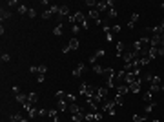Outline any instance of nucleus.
I'll list each match as a JSON object with an SVG mask.
<instances>
[{
	"instance_id": "6e6552de",
	"label": "nucleus",
	"mask_w": 164,
	"mask_h": 122,
	"mask_svg": "<svg viewBox=\"0 0 164 122\" xmlns=\"http://www.w3.org/2000/svg\"><path fill=\"white\" fill-rule=\"evenodd\" d=\"M88 18H91V20L98 22V20H100V13H98L97 9H89V11H88Z\"/></svg>"
},
{
	"instance_id": "2eb2a0df",
	"label": "nucleus",
	"mask_w": 164,
	"mask_h": 122,
	"mask_svg": "<svg viewBox=\"0 0 164 122\" xmlns=\"http://www.w3.org/2000/svg\"><path fill=\"white\" fill-rule=\"evenodd\" d=\"M68 106H69V104H68L66 100H57V109L60 111V113H64V111L68 109Z\"/></svg>"
},
{
	"instance_id": "c03bdc74",
	"label": "nucleus",
	"mask_w": 164,
	"mask_h": 122,
	"mask_svg": "<svg viewBox=\"0 0 164 122\" xmlns=\"http://www.w3.org/2000/svg\"><path fill=\"white\" fill-rule=\"evenodd\" d=\"M49 122H55V120H49Z\"/></svg>"
},
{
	"instance_id": "4468645a",
	"label": "nucleus",
	"mask_w": 164,
	"mask_h": 122,
	"mask_svg": "<svg viewBox=\"0 0 164 122\" xmlns=\"http://www.w3.org/2000/svg\"><path fill=\"white\" fill-rule=\"evenodd\" d=\"M58 113H60V111L58 109H49V113H48V117L51 120H55V122H60V119H58Z\"/></svg>"
},
{
	"instance_id": "39448f33",
	"label": "nucleus",
	"mask_w": 164,
	"mask_h": 122,
	"mask_svg": "<svg viewBox=\"0 0 164 122\" xmlns=\"http://www.w3.org/2000/svg\"><path fill=\"white\" fill-rule=\"evenodd\" d=\"M84 73H86V64H77V67L73 69V77H77V79H82Z\"/></svg>"
},
{
	"instance_id": "79ce46f5",
	"label": "nucleus",
	"mask_w": 164,
	"mask_h": 122,
	"mask_svg": "<svg viewBox=\"0 0 164 122\" xmlns=\"http://www.w3.org/2000/svg\"><path fill=\"white\" fill-rule=\"evenodd\" d=\"M161 91H164V84H162V86H161Z\"/></svg>"
},
{
	"instance_id": "cd10ccee",
	"label": "nucleus",
	"mask_w": 164,
	"mask_h": 122,
	"mask_svg": "<svg viewBox=\"0 0 164 122\" xmlns=\"http://www.w3.org/2000/svg\"><path fill=\"white\" fill-rule=\"evenodd\" d=\"M109 33H111V35H117V33H120V26H118V24L111 26V27H109Z\"/></svg>"
},
{
	"instance_id": "6ab92c4d",
	"label": "nucleus",
	"mask_w": 164,
	"mask_h": 122,
	"mask_svg": "<svg viewBox=\"0 0 164 122\" xmlns=\"http://www.w3.org/2000/svg\"><path fill=\"white\" fill-rule=\"evenodd\" d=\"M68 111H69L71 115H75V113H78V111H80V106H78L77 102H75V104H69V106H68Z\"/></svg>"
},
{
	"instance_id": "a19ab883",
	"label": "nucleus",
	"mask_w": 164,
	"mask_h": 122,
	"mask_svg": "<svg viewBox=\"0 0 164 122\" xmlns=\"http://www.w3.org/2000/svg\"><path fill=\"white\" fill-rule=\"evenodd\" d=\"M71 49H69V46H66V47H62V53H69Z\"/></svg>"
},
{
	"instance_id": "c756f323",
	"label": "nucleus",
	"mask_w": 164,
	"mask_h": 122,
	"mask_svg": "<svg viewBox=\"0 0 164 122\" xmlns=\"http://www.w3.org/2000/svg\"><path fill=\"white\" fill-rule=\"evenodd\" d=\"M66 99V93H64V91H57V93H55V100H64Z\"/></svg>"
},
{
	"instance_id": "a211bd4d",
	"label": "nucleus",
	"mask_w": 164,
	"mask_h": 122,
	"mask_svg": "<svg viewBox=\"0 0 164 122\" xmlns=\"http://www.w3.org/2000/svg\"><path fill=\"white\" fill-rule=\"evenodd\" d=\"M133 120H135V122H146L148 115L146 113H135V115H133Z\"/></svg>"
},
{
	"instance_id": "58836bf2",
	"label": "nucleus",
	"mask_w": 164,
	"mask_h": 122,
	"mask_svg": "<svg viewBox=\"0 0 164 122\" xmlns=\"http://www.w3.org/2000/svg\"><path fill=\"white\" fill-rule=\"evenodd\" d=\"M9 60H11V57H9L7 53H4V55H2V62H9Z\"/></svg>"
},
{
	"instance_id": "473e14b6",
	"label": "nucleus",
	"mask_w": 164,
	"mask_h": 122,
	"mask_svg": "<svg viewBox=\"0 0 164 122\" xmlns=\"http://www.w3.org/2000/svg\"><path fill=\"white\" fill-rule=\"evenodd\" d=\"M46 73H48V66L46 64L38 66V75H46Z\"/></svg>"
},
{
	"instance_id": "0eeeda50",
	"label": "nucleus",
	"mask_w": 164,
	"mask_h": 122,
	"mask_svg": "<svg viewBox=\"0 0 164 122\" xmlns=\"http://www.w3.org/2000/svg\"><path fill=\"white\" fill-rule=\"evenodd\" d=\"M73 17H75V24H78V26L86 22V15H84L82 11H75V13H73Z\"/></svg>"
},
{
	"instance_id": "f3484780",
	"label": "nucleus",
	"mask_w": 164,
	"mask_h": 122,
	"mask_svg": "<svg viewBox=\"0 0 164 122\" xmlns=\"http://www.w3.org/2000/svg\"><path fill=\"white\" fill-rule=\"evenodd\" d=\"M111 100L115 102V106H117V108H122V106H124V97H122V95H115Z\"/></svg>"
},
{
	"instance_id": "9d476101",
	"label": "nucleus",
	"mask_w": 164,
	"mask_h": 122,
	"mask_svg": "<svg viewBox=\"0 0 164 122\" xmlns=\"http://www.w3.org/2000/svg\"><path fill=\"white\" fill-rule=\"evenodd\" d=\"M0 18H2V22H4V20H9V18H11V11H9L7 7L2 6V11H0Z\"/></svg>"
},
{
	"instance_id": "bb28decb",
	"label": "nucleus",
	"mask_w": 164,
	"mask_h": 122,
	"mask_svg": "<svg viewBox=\"0 0 164 122\" xmlns=\"http://www.w3.org/2000/svg\"><path fill=\"white\" fill-rule=\"evenodd\" d=\"M27 6H24V4H18V15H27Z\"/></svg>"
},
{
	"instance_id": "412c9836",
	"label": "nucleus",
	"mask_w": 164,
	"mask_h": 122,
	"mask_svg": "<svg viewBox=\"0 0 164 122\" xmlns=\"http://www.w3.org/2000/svg\"><path fill=\"white\" fill-rule=\"evenodd\" d=\"M142 100L148 102V104H150V102H153V93H151V91H146V93L142 95Z\"/></svg>"
},
{
	"instance_id": "4be33fe9",
	"label": "nucleus",
	"mask_w": 164,
	"mask_h": 122,
	"mask_svg": "<svg viewBox=\"0 0 164 122\" xmlns=\"http://www.w3.org/2000/svg\"><path fill=\"white\" fill-rule=\"evenodd\" d=\"M64 100H66L68 104H75V102H77V97L73 95V93H66V99H64Z\"/></svg>"
},
{
	"instance_id": "37998d69",
	"label": "nucleus",
	"mask_w": 164,
	"mask_h": 122,
	"mask_svg": "<svg viewBox=\"0 0 164 122\" xmlns=\"http://www.w3.org/2000/svg\"><path fill=\"white\" fill-rule=\"evenodd\" d=\"M153 122H161V120H159V119H155V120H153Z\"/></svg>"
},
{
	"instance_id": "20e7f679",
	"label": "nucleus",
	"mask_w": 164,
	"mask_h": 122,
	"mask_svg": "<svg viewBox=\"0 0 164 122\" xmlns=\"http://www.w3.org/2000/svg\"><path fill=\"white\" fill-rule=\"evenodd\" d=\"M135 58H137V57H135V53H133V49H126V51H124V55H122L124 64H131Z\"/></svg>"
},
{
	"instance_id": "423d86ee",
	"label": "nucleus",
	"mask_w": 164,
	"mask_h": 122,
	"mask_svg": "<svg viewBox=\"0 0 164 122\" xmlns=\"http://www.w3.org/2000/svg\"><path fill=\"white\" fill-rule=\"evenodd\" d=\"M108 93H109V87H108V86H100V87H97V95L100 97V99L106 100V99H108Z\"/></svg>"
},
{
	"instance_id": "2f4dec72",
	"label": "nucleus",
	"mask_w": 164,
	"mask_h": 122,
	"mask_svg": "<svg viewBox=\"0 0 164 122\" xmlns=\"http://www.w3.org/2000/svg\"><path fill=\"white\" fill-rule=\"evenodd\" d=\"M115 17H117V9L115 7L108 9V18H115Z\"/></svg>"
},
{
	"instance_id": "f03ea898",
	"label": "nucleus",
	"mask_w": 164,
	"mask_h": 122,
	"mask_svg": "<svg viewBox=\"0 0 164 122\" xmlns=\"http://www.w3.org/2000/svg\"><path fill=\"white\" fill-rule=\"evenodd\" d=\"M117 106H115V102H113V100H104L102 102V106H100V111H102V113H106V115H109V117H115V113H117Z\"/></svg>"
},
{
	"instance_id": "9b49d317",
	"label": "nucleus",
	"mask_w": 164,
	"mask_h": 122,
	"mask_svg": "<svg viewBox=\"0 0 164 122\" xmlns=\"http://www.w3.org/2000/svg\"><path fill=\"white\" fill-rule=\"evenodd\" d=\"M26 113H27V119H37V117H38V109L35 108V106H31L29 109H26Z\"/></svg>"
},
{
	"instance_id": "f704fd0d",
	"label": "nucleus",
	"mask_w": 164,
	"mask_h": 122,
	"mask_svg": "<svg viewBox=\"0 0 164 122\" xmlns=\"http://www.w3.org/2000/svg\"><path fill=\"white\" fill-rule=\"evenodd\" d=\"M27 17H29V18H35V17H37V11H35V9L31 7V9L27 11Z\"/></svg>"
},
{
	"instance_id": "dca6fc26",
	"label": "nucleus",
	"mask_w": 164,
	"mask_h": 122,
	"mask_svg": "<svg viewBox=\"0 0 164 122\" xmlns=\"http://www.w3.org/2000/svg\"><path fill=\"white\" fill-rule=\"evenodd\" d=\"M137 20H139V13H133V15H131V18H130V22H128V27L133 29V27L137 26Z\"/></svg>"
},
{
	"instance_id": "4c0bfd02",
	"label": "nucleus",
	"mask_w": 164,
	"mask_h": 122,
	"mask_svg": "<svg viewBox=\"0 0 164 122\" xmlns=\"http://www.w3.org/2000/svg\"><path fill=\"white\" fill-rule=\"evenodd\" d=\"M95 55H97V58H100V57H104V55H106V51H104V49H97V53H95Z\"/></svg>"
},
{
	"instance_id": "ddd939ff",
	"label": "nucleus",
	"mask_w": 164,
	"mask_h": 122,
	"mask_svg": "<svg viewBox=\"0 0 164 122\" xmlns=\"http://www.w3.org/2000/svg\"><path fill=\"white\" fill-rule=\"evenodd\" d=\"M124 51H126V44H124V42H117V57L118 58L124 55Z\"/></svg>"
},
{
	"instance_id": "393cba45",
	"label": "nucleus",
	"mask_w": 164,
	"mask_h": 122,
	"mask_svg": "<svg viewBox=\"0 0 164 122\" xmlns=\"http://www.w3.org/2000/svg\"><path fill=\"white\" fill-rule=\"evenodd\" d=\"M62 31H64L62 24H58V26H55V27H53V35H57V37H60V35H62Z\"/></svg>"
},
{
	"instance_id": "72a5a7b5",
	"label": "nucleus",
	"mask_w": 164,
	"mask_h": 122,
	"mask_svg": "<svg viewBox=\"0 0 164 122\" xmlns=\"http://www.w3.org/2000/svg\"><path fill=\"white\" fill-rule=\"evenodd\" d=\"M80 29H82V27L78 26V24H73V26H71V31L75 33V35H78V33H80Z\"/></svg>"
},
{
	"instance_id": "c9c22d12",
	"label": "nucleus",
	"mask_w": 164,
	"mask_h": 122,
	"mask_svg": "<svg viewBox=\"0 0 164 122\" xmlns=\"http://www.w3.org/2000/svg\"><path fill=\"white\" fill-rule=\"evenodd\" d=\"M49 113V111L48 109H44V108H40V109H38V117H46Z\"/></svg>"
},
{
	"instance_id": "f257e3e1",
	"label": "nucleus",
	"mask_w": 164,
	"mask_h": 122,
	"mask_svg": "<svg viewBox=\"0 0 164 122\" xmlns=\"http://www.w3.org/2000/svg\"><path fill=\"white\" fill-rule=\"evenodd\" d=\"M78 93H80L82 97H86V99H91V97L97 93V87L88 84V82H82V84L78 86Z\"/></svg>"
},
{
	"instance_id": "7c9ffc66",
	"label": "nucleus",
	"mask_w": 164,
	"mask_h": 122,
	"mask_svg": "<svg viewBox=\"0 0 164 122\" xmlns=\"http://www.w3.org/2000/svg\"><path fill=\"white\" fill-rule=\"evenodd\" d=\"M86 6L89 9H97V2H95V0H86Z\"/></svg>"
},
{
	"instance_id": "aec40b11",
	"label": "nucleus",
	"mask_w": 164,
	"mask_h": 122,
	"mask_svg": "<svg viewBox=\"0 0 164 122\" xmlns=\"http://www.w3.org/2000/svg\"><path fill=\"white\" fill-rule=\"evenodd\" d=\"M15 97H17V102H20L22 106H24V104L27 102V95H24V93H17Z\"/></svg>"
},
{
	"instance_id": "b1692460",
	"label": "nucleus",
	"mask_w": 164,
	"mask_h": 122,
	"mask_svg": "<svg viewBox=\"0 0 164 122\" xmlns=\"http://www.w3.org/2000/svg\"><path fill=\"white\" fill-rule=\"evenodd\" d=\"M93 73H95V75H104V67L100 64H95L93 66Z\"/></svg>"
},
{
	"instance_id": "a878e982",
	"label": "nucleus",
	"mask_w": 164,
	"mask_h": 122,
	"mask_svg": "<svg viewBox=\"0 0 164 122\" xmlns=\"http://www.w3.org/2000/svg\"><path fill=\"white\" fill-rule=\"evenodd\" d=\"M37 100H38V95L35 93V91H33V93H27V102H31V104H35Z\"/></svg>"
},
{
	"instance_id": "f8f14e48",
	"label": "nucleus",
	"mask_w": 164,
	"mask_h": 122,
	"mask_svg": "<svg viewBox=\"0 0 164 122\" xmlns=\"http://www.w3.org/2000/svg\"><path fill=\"white\" fill-rule=\"evenodd\" d=\"M126 93H130V87H128V84H120L117 87V95H126Z\"/></svg>"
},
{
	"instance_id": "e433bc0d",
	"label": "nucleus",
	"mask_w": 164,
	"mask_h": 122,
	"mask_svg": "<svg viewBox=\"0 0 164 122\" xmlns=\"http://www.w3.org/2000/svg\"><path fill=\"white\" fill-rule=\"evenodd\" d=\"M97 60H98L97 55H91V57H89V64H93V66H95V64H97Z\"/></svg>"
},
{
	"instance_id": "a18cd8bd",
	"label": "nucleus",
	"mask_w": 164,
	"mask_h": 122,
	"mask_svg": "<svg viewBox=\"0 0 164 122\" xmlns=\"http://www.w3.org/2000/svg\"><path fill=\"white\" fill-rule=\"evenodd\" d=\"M60 122H62V120H60Z\"/></svg>"
},
{
	"instance_id": "5701e85b",
	"label": "nucleus",
	"mask_w": 164,
	"mask_h": 122,
	"mask_svg": "<svg viewBox=\"0 0 164 122\" xmlns=\"http://www.w3.org/2000/svg\"><path fill=\"white\" fill-rule=\"evenodd\" d=\"M155 108H157V104H155V102H150V104H148L146 108H144V113H146V115H150Z\"/></svg>"
},
{
	"instance_id": "7ed1b4c3",
	"label": "nucleus",
	"mask_w": 164,
	"mask_h": 122,
	"mask_svg": "<svg viewBox=\"0 0 164 122\" xmlns=\"http://www.w3.org/2000/svg\"><path fill=\"white\" fill-rule=\"evenodd\" d=\"M161 77L159 75H153L151 77V82H150V89L148 91H151V93H157V91H161Z\"/></svg>"
},
{
	"instance_id": "1a4fd4ad",
	"label": "nucleus",
	"mask_w": 164,
	"mask_h": 122,
	"mask_svg": "<svg viewBox=\"0 0 164 122\" xmlns=\"http://www.w3.org/2000/svg\"><path fill=\"white\" fill-rule=\"evenodd\" d=\"M68 46H69V49H71V51H77L78 47H80V42H78V38H71V40L68 42Z\"/></svg>"
},
{
	"instance_id": "c85d7f7f",
	"label": "nucleus",
	"mask_w": 164,
	"mask_h": 122,
	"mask_svg": "<svg viewBox=\"0 0 164 122\" xmlns=\"http://www.w3.org/2000/svg\"><path fill=\"white\" fill-rule=\"evenodd\" d=\"M42 18H44V20H51V18H53V13L49 11V9H46V11L42 13Z\"/></svg>"
},
{
	"instance_id": "ea45409f",
	"label": "nucleus",
	"mask_w": 164,
	"mask_h": 122,
	"mask_svg": "<svg viewBox=\"0 0 164 122\" xmlns=\"http://www.w3.org/2000/svg\"><path fill=\"white\" fill-rule=\"evenodd\" d=\"M44 79H46V75H37V82H40V84L44 82Z\"/></svg>"
}]
</instances>
